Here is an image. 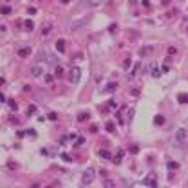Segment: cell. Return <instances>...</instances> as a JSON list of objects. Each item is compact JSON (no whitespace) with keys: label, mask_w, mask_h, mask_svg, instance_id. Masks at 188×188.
<instances>
[{"label":"cell","mask_w":188,"mask_h":188,"mask_svg":"<svg viewBox=\"0 0 188 188\" xmlns=\"http://www.w3.org/2000/svg\"><path fill=\"white\" fill-rule=\"evenodd\" d=\"M62 159L65 161V163H71V161H72V159H71V156H69V154H62Z\"/></svg>","instance_id":"7402d4cb"},{"label":"cell","mask_w":188,"mask_h":188,"mask_svg":"<svg viewBox=\"0 0 188 188\" xmlns=\"http://www.w3.org/2000/svg\"><path fill=\"white\" fill-rule=\"evenodd\" d=\"M43 78H45V82H47V83H53V82H54V78L51 76V74H45Z\"/></svg>","instance_id":"cb8c5ba5"},{"label":"cell","mask_w":188,"mask_h":188,"mask_svg":"<svg viewBox=\"0 0 188 188\" xmlns=\"http://www.w3.org/2000/svg\"><path fill=\"white\" fill-rule=\"evenodd\" d=\"M98 154H100V156L103 157V159H110V152H108V150H105V148H101V150L98 152Z\"/></svg>","instance_id":"4fadbf2b"},{"label":"cell","mask_w":188,"mask_h":188,"mask_svg":"<svg viewBox=\"0 0 188 188\" xmlns=\"http://www.w3.org/2000/svg\"><path fill=\"white\" fill-rule=\"evenodd\" d=\"M80 76H82V71L78 67H72L71 71H69V82L71 83H78L80 82Z\"/></svg>","instance_id":"6da1fadb"},{"label":"cell","mask_w":188,"mask_h":188,"mask_svg":"<svg viewBox=\"0 0 188 188\" xmlns=\"http://www.w3.org/2000/svg\"><path fill=\"white\" fill-rule=\"evenodd\" d=\"M116 29H118V26H116V24H112V26H110V33H116Z\"/></svg>","instance_id":"d6a6232c"},{"label":"cell","mask_w":188,"mask_h":188,"mask_svg":"<svg viewBox=\"0 0 188 188\" xmlns=\"http://www.w3.org/2000/svg\"><path fill=\"white\" fill-rule=\"evenodd\" d=\"M148 53H152V47H143L141 49V54H148Z\"/></svg>","instance_id":"d4e9b609"},{"label":"cell","mask_w":188,"mask_h":188,"mask_svg":"<svg viewBox=\"0 0 188 188\" xmlns=\"http://www.w3.org/2000/svg\"><path fill=\"white\" fill-rule=\"evenodd\" d=\"M101 4H103V0H89V6H94V7L101 6Z\"/></svg>","instance_id":"ac0fdd59"},{"label":"cell","mask_w":188,"mask_h":188,"mask_svg":"<svg viewBox=\"0 0 188 188\" xmlns=\"http://www.w3.org/2000/svg\"><path fill=\"white\" fill-rule=\"evenodd\" d=\"M150 74H152L154 78H159V76H161V71L157 69V65H156V63H152V65H150Z\"/></svg>","instance_id":"ba28073f"},{"label":"cell","mask_w":188,"mask_h":188,"mask_svg":"<svg viewBox=\"0 0 188 188\" xmlns=\"http://www.w3.org/2000/svg\"><path fill=\"white\" fill-rule=\"evenodd\" d=\"M63 74H65V71H63L62 65H56V67H54V76H56V78H62Z\"/></svg>","instance_id":"30bf717a"},{"label":"cell","mask_w":188,"mask_h":188,"mask_svg":"<svg viewBox=\"0 0 188 188\" xmlns=\"http://www.w3.org/2000/svg\"><path fill=\"white\" fill-rule=\"evenodd\" d=\"M4 83H6V80H4V78H0V87H2Z\"/></svg>","instance_id":"8d00e7d4"},{"label":"cell","mask_w":188,"mask_h":188,"mask_svg":"<svg viewBox=\"0 0 188 188\" xmlns=\"http://www.w3.org/2000/svg\"><path fill=\"white\" fill-rule=\"evenodd\" d=\"M34 110H36V107H34V105H29V110H27V114H29V116H33V114H34Z\"/></svg>","instance_id":"603a6c76"},{"label":"cell","mask_w":188,"mask_h":188,"mask_svg":"<svg viewBox=\"0 0 188 188\" xmlns=\"http://www.w3.org/2000/svg\"><path fill=\"white\" fill-rule=\"evenodd\" d=\"M56 51L58 53H65V40H62V38H60V40L56 42Z\"/></svg>","instance_id":"9c48e42d"},{"label":"cell","mask_w":188,"mask_h":188,"mask_svg":"<svg viewBox=\"0 0 188 188\" xmlns=\"http://www.w3.org/2000/svg\"><path fill=\"white\" fill-rule=\"evenodd\" d=\"M186 137H188V132L185 130V128H179V130H177V134H176V139L177 141H186Z\"/></svg>","instance_id":"3957f363"},{"label":"cell","mask_w":188,"mask_h":188,"mask_svg":"<svg viewBox=\"0 0 188 188\" xmlns=\"http://www.w3.org/2000/svg\"><path fill=\"white\" fill-rule=\"evenodd\" d=\"M27 13H29V14H34V13H36V9H34V7H29Z\"/></svg>","instance_id":"1f68e13d"},{"label":"cell","mask_w":188,"mask_h":188,"mask_svg":"<svg viewBox=\"0 0 188 188\" xmlns=\"http://www.w3.org/2000/svg\"><path fill=\"white\" fill-rule=\"evenodd\" d=\"M123 156H125V152H123V150H118V156L114 157V163H116V165H120V163H121V157Z\"/></svg>","instance_id":"5bb4252c"},{"label":"cell","mask_w":188,"mask_h":188,"mask_svg":"<svg viewBox=\"0 0 188 188\" xmlns=\"http://www.w3.org/2000/svg\"><path fill=\"white\" fill-rule=\"evenodd\" d=\"M177 101H179L181 105H185V103H188V94H186V92L179 94V96H177Z\"/></svg>","instance_id":"7c38bea8"},{"label":"cell","mask_w":188,"mask_h":188,"mask_svg":"<svg viewBox=\"0 0 188 188\" xmlns=\"http://www.w3.org/2000/svg\"><path fill=\"white\" fill-rule=\"evenodd\" d=\"M51 31H53V26H51L49 22H43V24H42V34H43V36H47Z\"/></svg>","instance_id":"8992f818"},{"label":"cell","mask_w":188,"mask_h":188,"mask_svg":"<svg viewBox=\"0 0 188 188\" xmlns=\"http://www.w3.org/2000/svg\"><path fill=\"white\" fill-rule=\"evenodd\" d=\"M137 71H139V63H136V65H134V69H132V72H130V78H134Z\"/></svg>","instance_id":"ffe728a7"},{"label":"cell","mask_w":188,"mask_h":188,"mask_svg":"<svg viewBox=\"0 0 188 188\" xmlns=\"http://www.w3.org/2000/svg\"><path fill=\"white\" fill-rule=\"evenodd\" d=\"M141 183H143V185H148V186H154V188L157 186V181H156L154 176H150V177H147V179H143Z\"/></svg>","instance_id":"5b68a950"},{"label":"cell","mask_w":188,"mask_h":188,"mask_svg":"<svg viewBox=\"0 0 188 188\" xmlns=\"http://www.w3.org/2000/svg\"><path fill=\"white\" fill-rule=\"evenodd\" d=\"M130 152L132 154H137V152H139V147H130Z\"/></svg>","instance_id":"f1b7e54d"},{"label":"cell","mask_w":188,"mask_h":188,"mask_svg":"<svg viewBox=\"0 0 188 188\" xmlns=\"http://www.w3.org/2000/svg\"><path fill=\"white\" fill-rule=\"evenodd\" d=\"M47 118H49V120H56V114H54V112H49V114H47Z\"/></svg>","instance_id":"f546056e"},{"label":"cell","mask_w":188,"mask_h":188,"mask_svg":"<svg viewBox=\"0 0 188 188\" xmlns=\"http://www.w3.org/2000/svg\"><path fill=\"white\" fill-rule=\"evenodd\" d=\"M92 181H94V170L89 168V170H85L83 176H82V185H91Z\"/></svg>","instance_id":"7a4b0ae2"},{"label":"cell","mask_w":188,"mask_h":188,"mask_svg":"<svg viewBox=\"0 0 188 188\" xmlns=\"http://www.w3.org/2000/svg\"><path fill=\"white\" fill-rule=\"evenodd\" d=\"M31 74H33V76H34V78H38V76H42V74H43V67H42V65H34V67L31 69Z\"/></svg>","instance_id":"277c9868"},{"label":"cell","mask_w":188,"mask_h":188,"mask_svg":"<svg viewBox=\"0 0 188 188\" xmlns=\"http://www.w3.org/2000/svg\"><path fill=\"white\" fill-rule=\"evenodd\" d=\"M154 123L157 127H161V125H165V116H161V114H157L156 118H154Z\"/></svg>","instance_id":"8fae6325"},{"label":"cell","mask_w":188,"mask_h":188,"mask_svg":"<svg viewBox=\"0 0 188 188\" xmlns=\"http://www.w3.org/2000/svg\"><path fill=\"white\" fill-rule=\"evenodd\" d=\"M116 87H118V85H116V83H110V85H108V89H107V91H105V92H108V91H110V92H112V91H114V89H116Z\"/></svg>","instance_id":"83f0119b"},{"label":"cell","mask_w":188,"mask_h":188,"mask_svg":"<svg viewBox=\"0 0 188 188\" xmlns=\"http://www.w3.org/2000/svg\"><path fill=\"white\" fill-rule=\"evenodd\" d=\"M114 127H116L114 121H107V125H105V128H107L108 132H114Z\"/></svg>","instance_id":"e0dca14e"},{"label":"cell","mask_w":188,"mask_h":188,"mask_svg":"<svg viewBox=\"0 0 188 188\" xmlns=\"http://www.w3.org/2000/svg\"><path fill=\"white\" fill-rule=\"evenodd\" d=\"M9 107H11L13 110H16V108H18V105H16V103H14L13 100H9Z\"/></svg>","instance_id":"484cf974"},{"label":"cell","mask_w":188,"mask_h":188,"mask_svg":"<svg viewBox=\"0 0 188 188\" xmlns=\"http://www.w3.org/2000/svg\"><path fill=\"white\" fill-rule=\"evenodd\" d=\"M0 13H2V14H9V13H11V7H2V9H0Z\"/></svg>","instance_id":"44dd1931"},{"label":"cell","mask_w":188,"mask_h":188,"mask_svg":"<svg viewBox=\"0 0 188 188\" xmlns=\"http://www.w3.org/2000/svg\"><path fill=\"white\" fill-rule=\"evenodd\" d=\"M60 2H62V4H69V2H71V0H60Z\"/></svg>","instance_id":"74e56055"},{"label":"cell","mask_w":188,"mask_h":188,"mask_svg":"<svg viewBox=\"0 0 188 188\" xmlns=\"http://www.w3.org/2000/svg\"><path fill=\"white\" fill-rule=\"evenodd\" d=\"M82 143H85V139H83V137L80 136V137H78V139H76V145H74V147H80Z\"/></svg>","instance_id":"4316f807"},{"label":"cell","mask_w":188,"mask_h":188,"mask_svg":"<svg viewBox=\"0 0 188 188\" xmlns=\"http://www.w3.org/2000/svg\"><path fill=\"white\" fill-rule=\"evenodd\" d=\"M166 166L170 168V170H176V168H179V163H177V161H168Z\"/></svg>","instance_id":"9a60e30c"},{"label":"cell","mask_w":188,"mask_h":188,"mask_svg":"<svg viewBox=\"0 0 188 188\" xmlns=\"http://www.w3.org/2000/svg\"><path fill=\"white\" fill-rule=\"evenodd\" d=\"M143 6H145V7H150V2H148V0H143Z\"/></svg>","instance_id":"e575fe53"},{"label":"cell","mask_w":188,"mask_h":188,"mask_svg":"<svg viewBox=\"0 0 188 188\" xmlns=\"http://www.w3.org/2000/svg\"><path fill=\"white\" fill-rule=\"evenodd\" d=\"M105 186L108 188V186H114V183H112V181H105Z\"/></svg>","instance_id":"836d02e7"},{"label":"cell","mask_w":188,"mask_h":188,"mask_svg":"<svg viewBox=\"0 0 188 188\" xmlns=\"http://www.w3.org/2000/svg\"><path fill=\"white\" fill-rule=\"evenodd\" d=\"M24 26H26L27 31H33V29H34V24H33L31 20H26V22H24Z\"/></svg>","instance_id":"2e32d148"},{"label":"cell","mask_w":188,"mask_h":188,"mask_svg":"<svg viewBox=\"0 0 188 188\" xmlns=\"http://www.w3.org/2000/svg\"><path fill=\"white\" fill-rule=\"evenodd\" d=\"M108 105H110V108H116V107H118V103H116L114 100H110V101H108Z\"/></svg>","instance_id":"4dcf8cb0"},{"label":"cell","mask_w":188,"mask_h":188,"mask_svg":"<svg viewBox=\"0 0 188 188\" xmlns=\"http://www.w3.org/2000/svg\"><path fill=\"white\" fill-rule=\"evenodd\" d=\"M87 120H89V114H85V112H83V114H80V116H78V121H80V123L87 121Z\"/></svg>","instance_id":"d6986e66"},{"label":"cell","mask_w":188,"mask_h":188,"mask_svg":"<svg viewBox=\"0 0 188 188\" xmlns=\"http://www.w3.org/2000/svg\"><path fill=\"white\" fill-rule=\"evenodd\" d=\"M2 101H6V96H4V94L0 92V103H2Z\"/></svg>","instance_id":"d590c367"},{"label":"cell","mask_w":188,"mask_h":188,"mask_svg":"<svg viewBox=\"0 0 188 188\" xmlns=\"http://www.w3.org/2000/svg\"><path fill=\"white\" fill-rule=\"evenodd\" d=\"M29 54H31V47H22L20 51H18V56L20 58H27Z\"/></svg>","instance_id":"52a82bcc"}]
</instances>
